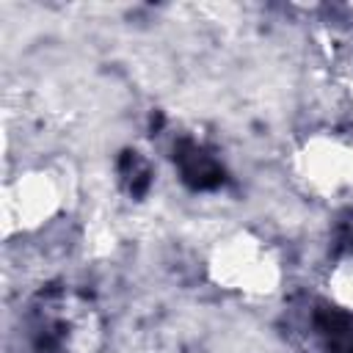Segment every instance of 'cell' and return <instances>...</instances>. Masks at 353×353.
Here are the masks:
<instances>
[{
	"label": "cell",
	"mask_w": 353,
	"mask_h": 353,
	"mask_svg": "<svg viewBox=\"0 0 353 353\" xmlns=\"http://www.w3.org/2000/svg\"><path fill=\"white\" fill-rule=\"evenodd\" d=\"M66 207L63 176L50 165H28L3 182V237L39 234Z\"/></svg>",
	"instance_id": "3957f363"
},
{
	"label": "cell",
	"mask_w": 353,
	"mask_h": 353,
	"mask_svg": "<svg viewBox=\"0 0 353 353\" xmlns=\"http://www.w3.org/2000/svg\"><path fill=\"white\" fill-rule=\"evenodd\" d=\"M207 281L243 301H270L281 292L287 262L276 243L254 229H229L204 254Z\"/></svg>",
	"instance_id": "6da1fadb"
},
{
	"label": "cell",
	"mask_w": 353,
	"mask_h": 353,
	"mask_svg": "<svg viewBox=\"0 0 353 353\" xmlns=\"http://www.w3.org/2000/svg\"><path fill=\"white\" fill-rule=\"evenodd\" d=\"M347 108H350V121H353V83L347 88Z\"/></svg>",
	"instance_id": "5b68a950"
},
{
	"label": "cell",
	"mask_w": 353,
	"mask_h": 353,
	"mask_svg": "<svg viewBox=\"0 0 353 353\" xmlns=\"http://www.w3.org/2000/svg\"><path fill=\"white\" fill-rule=\"evenodd\" d=\"M295 185L314 201H353V130H312L290 154Z\"/></svg>",
	"instance_id": "7a4b0ae2"
},
{
	"label": "cell",
	"mask_w": 353,
	"mask_h": 353,
	"mask_svg": "<svg viewBox=\"0 0 353 353\" xmlns=\"http://www.w3.org/2000/svg\"><path fill=\"white\" fill-rule=\"evenodd\" d=\"M323 292L334 309L353 314V243L331 256L323 273Z\"/></svg>",
	"instance_id": "277c9868"
}]
</instances>
